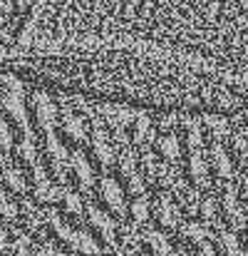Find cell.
<instances>
[{"mask_svg":"<svg viewBox=\"0 0 248 256\" xmlns=\"http://www.w3.org/2000/svg\"><path fill=\"white\" fill-rule=\"evenodd\" d=\"M184 234H186L191 242H196V244H204V242H206V236H209V229H206L204 224L189 222V224L184 226Z\"/></svg>","mask_w":248,"mask_h":256,"instance_id":"83f0119b","label":"cell"},{"mask_svg":"<svg viewBox=\"0 0 248 256\" xmlns=\"http://www.w3.org/2000/svg\"><path fill=\"white\" fill-rule=\"evenodd\" d=\"M35 194H37V199L40 202H45V204H50V202H60L62 199V189L57 186V184H52L47 176L45 179H40V182H35Z\"/></svg>","mask_w":248,"mask_h":256,"instance_id":"2e32d148","label":"cell"},{"mask_svg":"<svg viewBox=\"0 0 248 256\" xmlns=\"http://www.w3.org/2000/svg\"><path fill=\"white\" fill-rule=\"evenodd\" d=\"M2 216H5V222H15L17 219V204L7 194H2Z\"/></svg>","mask_w":248,"mask_h":256,"instance_id":"f35d334b","label":"cell"},{"mask_svg":"<svg viewBox=\"0 0 248 256\" xmlns=\"http://www.w3.org/2000/svg\"><path fill=\"white\" fill-rule=\"evenodd\" d=\"M216 212H219V206H216V199H204V204H201V216L209 222V224H216L219 222V216H216Z\"/></svg>","mask_w":248,"mask_h":256,"instance_id":"d6a6232c","label":"cell"},{"mask_svg":"<svg viewBox=\"0 0 248 256\" xmlns=\"http://www.w3.org/2000/svg\"><path fill=\"white\" fill-rule=\"evenodd\" d=\"M5 184H10V189H12V192H25V189H27L22 172L20 170H10L7 164H5Z\"/></svg>","mask_w":248,"mask_h":256,"instance_id":"4316f807","label":"cell"},{"mask_svg":"<svg viewBox=\"0 0 248 256\" xmlns=\"http://www.w3.org/2000/svg\"><path fill=\"white\" fill-rule=\"evenodd\" d=\"M159 150H162V154H164L169 162H176L181 157V144H179V137L174 132H169L164 140L159 142Z\"/></svg>","mask_w":248,"mask_h":256,"instance_id":"44dd1931","label":"cell"},{"mask_svg":"<svg viewBox=\"0 0 248 256\" xmlns=\"http://www.w3.org/2000/svg\"><path fill=\"white\" fill-rule=\"evenodd\" d=\"M117 256H139V252H137L134 246H129V244H127L124 249H117Z\"/></svg>","mask_w":248,"mask_h":256,"instance_id":"b9f144b4","label":"cell"},{"mask_svg":"<svg viewBox=\"0 0 248 256\" xmlns=\"http://www.w3.org/2000/svg\"><path fill=\"white\" fill-rule=\"evenodd\" d=\"M25 48H122L248 85V0H37Z\"/></svg>","mask_w":248,"mask_h":256,"instance_id":"6da1fadb","label":"cell"},{"mask_svg":"<svg viewBox=\"0 0 248 256\" xmlns=\"http://www.w3.org/2000/svg\"><path fill=\"white\" fill-rule=\"evenodd\" d=\"M102 196H104V202L109 204V209H112L114 214H119V216L127 214L124 192H122V186L117 184V179H112V176H104V179H102Z\"/></svg>","mask_w":248,"mask_h":256,"instance_id":"52a82bcc","label":"cell"},{"mask_svg":"<svg viewBox=\"0 0 248 256\" xmlns=\"http://www.w3.org/2000/svg\"><path fill=\"white\" fill-rule=\"evenodd\" d=\"M244 192H246V196H248V174L244 176Z\"/></svg>","mask_w":248,"mask_h":256,"instance_id":"ee69618b","label":"cell"},{"mask_svg":"<svg viewBox=\"0 0 248 256\" xmlns=\"http://www.w3.org/2000/svg\"><path fill=\"white\" fill-rule=\"evenodd\" d=\"M97 110L104 114V120H107L114 130H127V127L137 120V114H139V112H134V110L124 107V104H99Z\"/></svg>","mask_w":248,"mask_h":256,"instance_id":"8992f818","label":"cell"},{"mask_svg":"<svg viewBox=\"0 0 248 256\" xmlns=\"http://www.w3.org/2000/svg\"><path fill=\"white\" fill-rule=\"evenodd\" d=\"M37 256H65L57 246H52V244H45V246H40L37 249Z\"/></svg>","mask_w":248,"mask_h":256,"instance_id":"60d3db41","label":"cell"},{"mask_svg":"<svg viewBox=\"0 0 248 256\" xmlns=\"http://www.w3.org/2000/svg\"><path fill=\"white\" fill-rule=\"evenodd\" d=\"M157 179H159L164 186H171V189L181 182V179H179V174H176V170H174V167H169V164H162V167H159V172H157Z\"/></svg>","mask_w":248,"mask_h":256,"instance_id":"4dcf8cb0","label":"cell"},{"mask_svg":"<svg viewBox=\"0 0 248 256\" xmlns=\"http://www.w3.org/2000/svg\"><path fill=\"white\" fill-rule=\"evenodd\" d=\"M139 256H147V254H139Z\"/></svg>","mask_w":248,"mask_h":256,"instance_id":"f6af8a7d","label":"cell"},{"mask_svg":"<svg viewBox=\"0 0 248 256\" xmlns=\"http://www.w3.org/2000/svg\"><path fill=\"white\" fill-rule=\"evenodd\" d=\"M45 134H47V152L52 154V160H65V162H67V160H70V152L62 147V142L57 140L55 130H52V132H45Z\"/></svg>","mask_w":248,"mask_h":256,"instance_id":"603a6c76","label":"cell"},{"mask_svg":"<svg viewBox=\"0 0 248 256\" xmlns=\"http://www.w3.org/2000/svg\"><path fill=\"white\" fill-rule=\"evenodd\" d=\"M211 160H214V167L219 172V176H224V179L231 176V172H234L231 157H229V152H226L221 144H214V147H211Z\"/></svg>","mask_w":248,"mask_h":256,"instance_id":"ac0fdd59","label":"cell"},{"mask_svg":"<svg viewBox=\"0 0 248 256\" xmlns=\"http://www.w3.org/2000/svg\"><path fill=\"white\" fill-rule=\"evenodd\" d=\"M77 249L87 256H99V244H97L94 236L87 234V232H77Z\"/></svg>","mask_w":248,"mask_h":256,"instance_id":"cb8c5ba5","label":"cell"},{"mask_svg":"<svg viewBox=\"0 0 248 256\" xmlns=\"http://www.w3.org/2000/svg\"><path fill=\"white\" fill-rule=\"evenodd\" d=\"M2 82H5V97H2L5 110L15 117V122L20 124L22 134L35 140L32 127H30V122H27V110H25V97H22V85H20V80H17L15 75H5Z\"/></svg>","mask_w":248,"mask_h":256,"instance_id":"3957f363","label":"cell"},{"mask_svg":"<svg viewBox=\"0 0 248 256\" xmlns=\"http://www.w3.org/2000/svg\"><path fill=\"white\" fill-rule=\"evenodd\" d=\"M124 239H127V244H132V246H134V244H139L142 234H139V229H137L134 224H132V226L127 224V226H124Z\"/></svg>","mask_w":248,"mask_h":256,"instance_id":"ab89813d","label":"cell"},{"mask_svg":"<svg viewBox=\"0 0 248 256\" xmlns=\"http://www.w3.org/2000/svg\"><path fill=\"white\" fill-rule=\"evenodd\" d=\"M174 124H176V114H164V117H162V127H164V130L174 127Z\"/></svg>","mask_w":248,"mask_h":256,"instance_id":"7bdbcfd3","label":"cell"},{"mask_svg":"<svg viewBox=\"0 0 248 256\" xmlns=\"http://www.w3.org/2000/svg\"><path fill=\"white\" fill-rule=\"evenodd\" d=\"M119 164H122L124 176H129L132 172H137V152H134L129 144L122 147V152H119Z\"/></svg>","mask_w":248,"mask_h":256,"instance_id":"d4e9b609","label":"cell"},{"mask_svg":"<svg viewBox=\"0 0 248 256\" xmlns=\"http://www.w3.org/2000/svg\"><path fill=\"white\" fill-rule=\"evenodd\" d=\"M89 120H92V124H94L92 150H94V154L99 157V162H102L104 167H109V164L114 162V147H112V142H109V134H107V130L102 127V120H99L94 112L89 114Z\"/></svg>","mask_w":248,"mask_h":256,"instance_id":"277c9868","label":"cell"},{"mask_svg":"<svg viewBox=\"0 0 248 256\" xmlns=\"http://www.w3.org/2000/svg\"><path fill=\"white\" fill-rule=\"evenodd\" d=\"M17 152L22 154V160H25V162H30V164H37V150H35V142H32V137H25V140L20 142Z\"/></svg>","mask_w":248,"mask_h":256,"instance_id":"f546056e","label":"cell"},{"mask_svg":"<svg viewBox=\"0 0 248 256\" xmlns=\"http://www.w3.org/2000/svg\"><path fill=\"white\" fill-rule=\"evenodd\" d=\"M0 140H2V152H5V157H7L10 150H12V132H10V124H7L5 117H2V122H0Z\"/></svg>","mask_w":248,"mask_h":256,"instance_id":"d590c367","label":"cell"},{"mask_svg":"<svg viewBox=\"0 0 248 256\" xmlns=\"http://www.w3.org/2000/svg\"><path fill=\"white\" fill-rule=\"evenodd\" d=\"M89 222L102 232L104 242H107L109 246H114V249H117V224L112 222V216H109L107 212L97 209V206H89Z\"/></svg>","mask_w":248,"mask_h":256,"instance_id":"ba28073f","label":"cell"},{"mask_svg":"<svg viewBox=\"0 0 248 256\" xmlns=\"http://www.w3.org/2000/svg\"><path fill=\"white\" fill-rule=\"evenodd\" d=\"M144 239L152 244V249H154V254L157 256H174V249H171L166 234L157 232V229H147V232H144Z\"/></svg>","mask_w":248,"mask_h":256,"instance_id":"e0dca14e","label":"cell"},{"mask_svg":"<svg viewBox=\"0 0 248 256\" xmlns=\"http://www.w3.org/2000/svg\"><path fill=\"white\" fill-rule=\"evenodd\" d=\"M72 170H75V174H77L82 189L84 192H89V189L94 186V170H92V164L87 162L84 152H75V154H72Z\"/></svg>","mask_w":248,"mask_h":256,"instance_id":"30bf717a","label":"cell"},{"mask_svg":"<svg viewBox=\"0 0 248 256\" xmlns=\"http://www.w3.org/2000/svg\"><path fill=\"white\" fill-rule=\"evenodd\" d=\"M32 102H35V114H37L40 127H42L45 132H52L55 124H57V114H60V112H57V104L52 102V97H50L47 92H35Z\"/></svg>","mask_w":248,"mask_h":256,"instance_id":"5b68a950","label":"cell"},{"mask_svg":"<svg viewBox=\"0 0 248 256\" xmlns=\"http://www.w3.org/2000/svg\"><path fill=\"white\" fill-rule=\"evenodd\" d=\"M201 120H204V124L209 127V134H214L216 140H224V137L231 134V130H229V120H224L221 114H209V112H206Z\"/></svg>","mask_w":248,"mask_h":256,"instance_id":"d6986e66","label":"cell"},{"mask_svg":"<svg viewBox=\"0 0 248 256\" xmlns=\"http://www.w3.org/2000/svg\"><path fill=\"white\" fill-rule=\"evenodd\" d=\"M221 244H224V249H226V254L229 256H241V244H239V236L234 234V232H221Z\"/></svg>","mask_w":248,"mask_h":256,"instance_id":"f1b7e54d","label":"cell"},{"mask_svg":"<svg viewBox=\"0 0 248 256\" xmlns=\"http://www.w3.org/2000/svg\"><path fill=\"white\" fill-rule=\"evenodd\" d=\"M142 162H144V167H147V174H149V176H157V172H159L162 164H157V154H154L149 147L142 152Z\"/></svg>","mask_w":248,"mask_h":256,"instance_id":"8d00e7d4","label":"cell"},{"mask_svg":"<svg viewBox=\"0 0 248 256\" xmlns=\"http://www.w3.org/2000/svg\"><path fill=\"white\" fill-rule=\"evenodd\" d=\"M189 174L194 176V182H196L199 186H209V184H211V182H209V164H206L201 150H194V152H191V160H189Z\"/></svg>","mask_w":248,"mask_h":256,"instance_id":"8fae6325","label":"cell"},{"mask_svg":"<svg viewBox=\"0 0 248 256\" xmlns=\"http://www.w3.org/2000/svg\"><path fill=\"white\" fill-rule=\"evenodd\" d=\"M65 204H67V212L70 214H82V209H84V204H82V199H80V194H75V192H65Z\"/></svg>","mask_w":248,"mask_h":256,"instance_id":"e575fe53","label":"cell"},{"mask_svg":"<svg viewBox=\"0 0 248 256\" xmlns=\"http://www.w3.org/2000/svg\"><path fill=\"white\" fill-rule=\"evenodd\" d=\"M201 122L204 120H196V117H186L184 124H186V142H189V150H201L204 147V134H201Z\"/></svg>","mask_w":248,"mask_h":256,"instance_id":"ffe728a7","label":"cell"},{"mask_svg":"<svg viewBox=\"0 0 248 256\" xmlns=\"http://www.w3.org/2000/svg\"><path fill=\"white\" fill-rule=\"evenodd\" d=\"M12 249L17 252V256H37V252H32V242H30L27 234H17Z\"/></svg>","mask_w":248,"mask_h":256,"instance_id":"1f68e13d","label":"cell"},{"mask_svg":"<svg viewBox=\"0 0 248 256\" xmlns=\"http://www.w3.org/2000/svg\"><path fill=\"white\" fill-rule=\"evenodd\" d=\"M25 212H27V222H30L32 226H40V224L47 219V212H40L35 204H30V199L25 202Z\"/></svg>","mask_w":248,"mask_h":256,"instance_id":"836d02e7","label":"cell"},{"mask_svg":"<svg viewBox=\"0 0 248 256\" xmlns=\"http://www.w3.org/2000/svg\"><path fill=\"white\" fill-rule=\"evenodd\" d=\"M47 222L52 224L55 234H57L62 242H67L72 249H77V232H72V229H70V224H65V222L60 219V214H57V212H47Z\"/></svg>","mask_w":248,"mask_h":256,"instance_id":"5bb4252c","label":"cell"},{"mask_svg":"<svg viewBox=\"0 0 248 256\" xmlns=\"http://www.w3.org/2000/svg\"><path fill=\"white\" fill-rule=\"evenodd\" d=\"M157 214H159V222H162L164 226H169V229H174V226L179 224V206H176L166 194L159 196V209H157Z\"/></svg>","mask_w":248,"mask_h":256,"instance_id":"9a60e30c","label":"cell"},{"mask_svg":"<svg viewBox=\"0 0 248 256\" xmlns=\"http://www.w3.org/2000/svg\"><path fill=\"white\" fill-rule=\"evenodd\" d=\"M62 124H65V132H67L75 142H84V140H87L84 122L80 120V114H77V112H72L70 107H65V112H62Z\"/></svg>","mask_w":248,"mask_h":256,"instance_id":"4fadbf2b","label":"cell"},{"mask_svg":"<svg viewBox=\"0 0 248 256\" xmlns=\"http://www.w3.org/2000/svg\"><path fill=\"white\" fill-rule=\"evenodd\" d=\"M176 194H179V199H181V204L189 209V214H194L196 209H199V196H196V189H191V186H186L184 182H179L176 186Z\"/></svg>","mask_w":248,"mask_h":256,"instance_id":"7402d4cb","label":"cell"},{"mask_svg":"<svg viewBox=\"0 0 248 256\" xmlns=\"http://www.w3.org/2000/svg\"><path fill=\"white\" fill-rule=\"evenodd\" d=\"M127 182H129V192H132V194H144L147 182H144V176H142L139 172H132V174L127 176Z\"/></svg>","mask_w":248,"mask_h":256,"instance_id":"74e56055","label":"cell"},{"mask_svg":"<svg viewBox=\"0 0 248 256\" xmlns=\"http://www.w3.org/2000/svg\"><path fill=\"white\" fill-rule=\"evenodd\" d=\"M224 206H226L229 222H231L236 229H244V226H246V212H244V206L239 204V192H236V186H234V184H229V186H226Z\"/></svg>","mask_w":248,"mask_h":256,"instance_id":"9c48e42d","label":"cell"},{"mask_svg":"<svg viewBox=\"0 0 248 256\" xmlns=\"http://www.w3.org/2000/svg\"><path fill=\"white\" fill-rule=\"evenodd\" d=\"M134 142L142 147H149L154 142V127H152L149 114H144V112H139L134 120Z\"/></svg>","mask_w":248,"mask_h":256,"instance_id":"7c38bea8","label":"cell"},{"mask_svg":"<svg viewBox=\"0 0 248 256\" xmlns=\"http://www.w3.org/2000/svg\"><path fill=\"white\" fill-rule=\"evenodd\" d=\"M132 214H134L137 224L149 222V199H147L144 194H139V196L134 199V204H132Z\"/></svg>","mask_w":248,"mask_h":256,"instance_id":"484cf974","label":"cell"},{"mask_svg":"<svg viewBox=\"0 0 248 256\" xmlns=\"http://www.w3.org/2000/svg\"><path fill=\"white\" fill-rule=\"evenodd\" d=\"M37 0H2V45L7 50L10 42H20Z\"/></svg>","mask_w":248,"mask_h":256,"instance_id":"7a4b0ae2","label":"cell"}]
</instances>
